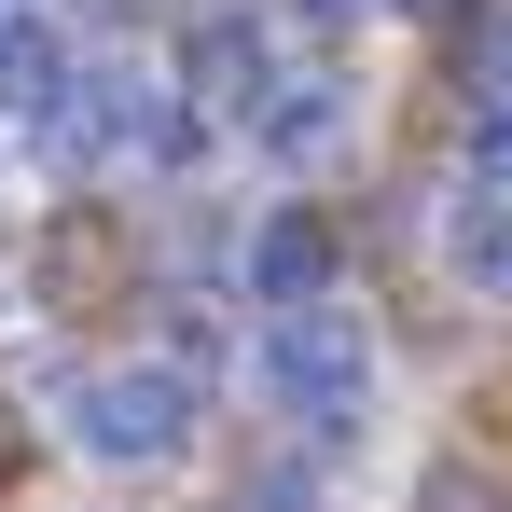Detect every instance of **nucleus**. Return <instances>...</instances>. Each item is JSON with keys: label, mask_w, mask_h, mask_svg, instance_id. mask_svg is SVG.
Returning a JSON list of instances; mask_svg holds the SVG:
<instances>
[{"label": "nucleus", "mask_w": 512, "mask_h": 512, "mask_svg": "<svg viewBox=\"0 0 512 512\" xmlns=\"http://www.w3.org/2000/svg\"><path fill=\"white\" fill-rule=\"evenodd\" d=\"M56 429L84 457H111V471H167L180 443H194V374L180 360H97V374L56 388Z\"/></svg>", "instance_id": "nucleus-1"}, {"label": "nucleus", "mask_w": 512, "mask_h": 512, "mask_svg": "<svg viewBox=\"0 0 512 512\" xmlns=\"http://www.w3.org/2000/svg\"><path fill=\"white\" fill-rule=\"evenodd\" d=\"M180 97H194L208 125H263V111H277V42H263L250 0H208V14L180 28Z\"/></svg>", "instance_id": "nucleus-3"}, {"label": "nucleus", "mask_w": 512, "mask_h": 512, "mask_svg": "<svg viewBox=\"0 0 512 512\" xmlns=\"http://www.w3.org/2000/svg\"><path fill=\"white\" fill-rule=\"evenodd\" d=\"M111 291H139V236H125L111 208H56V222L28 236V305H42V319H97Z\"/></svg>", "instance_id": "nucleus-4"}, {"label": "nucleus", "mask_w": 512, "mask_h": 512, "mask_svg": "<svg viewBox=\"0 0 512 512\" xmlns=\"http://www.w3.org/2000/svg\"><path fill=\"white\" fill-rule=\"evenodd\" d=\"M416 512H512V485L471 471V457H429V471H416Z\"/></svg>", "instance_id": "nucleus-10"}, {"label": "nucleus", "mask_w": 512, "mask_h": 512, "mask_svg": "<svg viewBox=\"0 0 512 512\" xmlns=\"http://www.w3.org/2000/svg\"><path fill=\"white\" fill-rule=\"evenodd\" d=\"M84 139L97 153H139V167H180V153H194V97L180 84H139V70H111V84H84Z\"/></svg>", "instance_id": "nucleus-5"}, {"label": "nucleus", "mask_w": 512, "mask_h": 512, "mask_svg": "<svg viewBox=\"0 0 512 512\" xmlns=\"http://www.w3.org/2000/svg\"><path fill=\"white\" fill-rule=\"evenodd\" d=\"M263 388H277L305 429H360V402H374V346H360V319H346V305H277Z\"/></svg>", "instance_id": "nucleus-2"}, {"label": "nucleus", "mask_w": 512, "mask_h": 512, "mask_svg": "<svg viewBox=\"0 0 512 512\" xmlns=\"http://www.w3.org/2000/svg\"><path fill=\"white\" fill-rule=\"evenodd\" d=\"M457 277L471 291H512V194H471L457 208Z\"/></svg>", "instance_id": "nucleus-9"}, {"label": "nucleus", "mask_w": 512, "mask_h": 512, "mask_svg": "<svg viewBox=\"0 0 512 512\" xmlns=\"http://www.w3.org/2000/svg\"><path fill=\"white\" fill-rule=\"evenodd\" d=\"M471 194H512V97L471 111Z\"/></svg>", "instance_id": "nucleus-11"}, {"label": "nucleus", "mask_w": 512, "mask_h": 512, "mask_svg": "<svg viewBox=\"0 0 512 512\" xmlns=\"http://www.w3.org/2000/svg\"><path fill=\"white\" fill-rule=\"evenodd\" d=\"M319 277H333V236L319 222H263L250 236V291L263 305H319Z\"/></svg>", "instance_id": "nucleus-7"}, {"label": "nucleus", "mask_w": 512, "mask_h": 512, "mask_svg": "<svg viewBox=\"0 0 512 512\" xmlns=\"http://www.w3.org/2000/svg\"><path fill=\"white\" fill-rule=\"evenodd\" d=\"M471 70L512 97V0H485V14H471Z\"/></svg>", "instance_id": "nucleus-12"}, {"label": "nucleus", "mask_w": 512, "mask_h": 512, "mask_svg": "<svg viewBox=\"0 0 512 512\" xmlns=\"http://www.w3.org/2000/svg\"><path fill=\"white\" fill-rule=\"evenodd\" d=\"M70 42H56V28H42V14H0V111H28V125H56V111H70Z\"/></svg>", "instance_id": "nucleus-6"}, {"label": "nucleus", "mask_w": 512, "mask_h": 512, "mask_svg": "<svg viewBox=\"0 0 512 512\" xmlns=\"http://www.w3.org/2000/svg\"><path fill=\"white\" fill-rule=\"evenodd\" d=\"M250 139L277 153V167H305V153H333V139H346V84H277V111H263Z\"/></svg>", "instance_id": "nucleus-8"}, {"label": "nucleus", "mask_w": 512, "mask_h": 512, "mask_svg": "<svg viewBox=\"0 0 512 512\" xmlns=\"http://www.w3.org/2000/svg\"><path fill=\"white\" fill-rule=\"evenodd\" d=\"M319 14H374V0H319Z\"/></svg>", "instance_id": "nucleus-13"}]
</instances>
